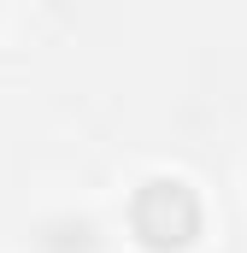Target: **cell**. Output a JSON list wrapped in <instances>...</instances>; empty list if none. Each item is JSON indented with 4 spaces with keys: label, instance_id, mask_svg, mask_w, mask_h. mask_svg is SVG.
Returning <instances> with one entry per match:
<instances>
[{
    "label": "cell",
    "instance_id": "obj_1",
    "mask_svg": "<svg viewBox=\"0 0 247 253\" xmlns=\"http://www.w3.org/2000/svg\"><path fill=\"white\" fill-rule=\"evenodd\" d=\"M129 230L153 253H183L200 236V194L183 177H147L129 200Z\"/></svg>",
    "mask_w": 247,
    "mask_h": 253
},
{
    "label": "cell",
    "instance_id": "obj_2",
    "mask_svg": "<svg viewBox=\"0 0 247 253\" xmlns=\"http://www.w3.org/2000/svg\"><path fill=\"white\" fill-rule=\"evenodd\" d=\"M30 253H106V236L88 212H47L30 224Z\"/></svg>",
    "mask_w": 247,
    "mask_h": 253
}]
</instances>
